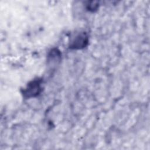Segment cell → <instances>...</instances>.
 <instances>
[{
  "label": "cell",
  "instance_id": "3957f363",
  "mask_svg": "<svg viewBox=\"0 0 150 150\" xmlns=\"http://www.w3.org/2000/svg\"><path fill=\"white\" fill-rule=\"evenodd\" d=\"M86 6V9L88 11H91V12H94L98 8V2L96 1H90V2L88 1Z\"/></svg>",
  "mask_w": 150,
  "mask_h": 150
},
{
  "label": "cell",
  "instance_id": "7a4b0ae2",
  "mask_svg": "<svg viewBox=\"0 0 150 150\" xmlns=\"http://www.w3.org/2000/svg\"><path fill=\"white\" fill-rule=\"evenodd\" d=\"M88 37L85 32L77 34L71 40L70 48L72 49H81L84 48L88 44Z\"/></svg>",
  "mask_w": 150,
  "mask_h": 150
},
{
  "label": "cell",
  "instance_id": "6da1fadb",
  "mask_svg": "<svg viewBox=\"0 0 150 150\" xmlns=\"http://www.w3.org/2000/svg\"><path fill=\"white\" fill-rule=\"evenodd\" d=\"M42 81L39 78L30 81L22 91L23 96L25 98H30L39 96L42 91Z\"/></svg>",
  "mask_w": 150,
  "mask_h": 150
}]
</instances>
